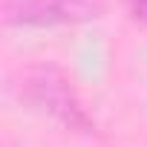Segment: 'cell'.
<instances>
[{"instance_id": "obj_1", "label": "cell", "mask_w": 147, "mask_h": 147, "mask_svg": "<svg viewBox=\"0 0 147 147\" xmlns=\"http://www.w3.org/2000/svg\"><path fill=\"white\" fill-rule=\"evenodd\" d=\"M98 3L95 0H3V18L6 23L20 26H52L69 20H87L95 18Z\"/></svg>"}, {"instance_id": "obj_2", "label": "cell", "mask_w": 147, "mask_h": 147, "mask_svg": "<svg viewBox=\"0 0 147 147\" xmlns=\"http://www.w3.org/2000/svg\"><path fill=\"white\" fill-rule=\"evenodd\" d=\"M130 6H133V15L141 23H147V0H130Z\"/></svg>"}]
</instances>
